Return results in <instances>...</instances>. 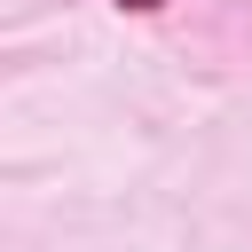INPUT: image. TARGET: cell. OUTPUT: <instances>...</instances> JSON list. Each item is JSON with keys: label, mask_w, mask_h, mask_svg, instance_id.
<instances>
[{"label": "cell", "mask_w": 252, "mask_h": 252, "mask_svg": "<svg viewBox=\"0 0 252 252\" xmlns=\"http://www.w3.org/2000/svg\"><path fill=\"white\" fill-rule=\"evenodd\" d=\"M126 8H158V0H126Z\"/></svg>", "instance_id": "6da1fadb"}]
</instances>
